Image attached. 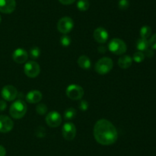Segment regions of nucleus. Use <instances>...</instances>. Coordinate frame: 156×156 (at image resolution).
Instances as JSON below:
<instances>
[{
  "label": "nucleus",
  "instance_id": "31",
  "mask_svg": "<svg viewBox=\"0 0 156 156\" xmlns=\"http://www.w3.org/2000/svg\"><path fill=\"white\" fill-rule=\"evenodd\" d=\"M59 2L60 3H62V5H70L75 2L76 0H59Z\"/></svg>",
  "mask_w": 156,
  "mask_h": 156
},
{
  "label": "nucleus",
  "instance_id": "2",
  "mask_svg": "<svg viewBox=\"0 0 156 156\" xmlns=\"http://www.w3.org/2000/svg\"><path fill=\"white\" fill-rule=\"evenodd\" d=\"M27 104L23 100L18 99L12 102V104L11 105L10 109H9V113L12 118L19 119L24 117V115L27 113Z\"/></svg>",
  "mask_w": 156,
  "mask_h": 156
},
{
  "label": "nucleus",
  "instance_id": "34",
  "mask_svg": "<svg viewBox=\"0 0 156 156\" xmlns=\"http://www.w3.org/2000/svg\"><path fill=\"white\" fill-rule=\"evenodd\" d=\"M98 51L100 52V53H105V51H106V48H105V47H104V46H100V47H98Z\"/></svg>",
  "mask_w": 156,
  "mask_h": 156
},
{
  "label": "nucleus",
  "instance_id": "28",
  "mask_svg": "<svg viewBox=\"0 0 156 156\" xmlns=\"http://www.w3.org/2000/svg\"><path fill=\"white\" fill-rule=\"evenodd\" d=\"M35 133H36V136H38V137H44L45 136V128L43 126L37 127L36 131H35Z\"/></svg>",
  "mask_w": 156,
  "mask_h": 156
},
{
  "label": "nucleus",
  "instance_id": "27",
  "mask_svg": "<svg viewBox=\"0 0 156 156\" xmlns=\"http://www.w3.org/2000/svg\"><path fill=\"white\" fill-rule=\"evenodd\" d=\"M149 44L151 48L156 50V34L151 37L150 39L149 40Z\"/></svg>",
  "mask_w": 156,
  "mask_h": 156
},
{
  "label": "nucleus",
  "instance_id": "10",
  "mask_svg": "<svg viewBox=\"0 0 156 156\" xmlns=\"http://www.w3.org/2000/svg\"><path fill=\"white\" fill-rule=\"evenodd\" d=\"M46 122L47 125L52 128L58 127L62 122V117L61 115L56 111L50 112L46 116Z\"/></svg>",
  "mask_w": 156,
  "mask_h": 156
},
{
  "label": "nucleus",
  "instance_id": "12",
  "mask_svg": "<svg viewBox=\"0 0 156 156\" xmlns=\"http://www.w3.org/2000/svg\"><path fill=\"white\" fill-rule=\"evenodd\" d=\"M13 121L7 116H0V132L6 133L13 128Z\"/></svg>",
  "mask_w": 156,
  "mask_h": 156
},
{
  "label": "nucleus",
  "instance_id": "17",
  "mask_svg": "<svg viewBox=\"0 0 156 156\" xmlns=\"http://www.w3.org/2000/svg\"><path fill=\"white\" fill-rule=\"evenodd\" d=\"M77 62L79 67L82 69H85V70H88L91 67V62L89 58H88L85 55H82V56L79 57Z\"/></svg>",
  "mask_w": 156,
  "mask_h": 156
},
{
  "label": "nucleus",
  "instance_id": "25",
  "mask_svg": "<svg viewBox=\"0 0 156 156\" xmlns=\"http://www.w3.org/2000/svg\"><path fill=\"white\" fill-rule=\"evenodd\" d=\"M60 43L62 46L66 47L69 46L70 44H71V39H70V38L68 35H64L60 38Z\"/></svg>",
  "mask_w": 156,
  "mask_h": 156
},
{
  "label": "nucleus",
  "instance_id": "30",
  "mask_svg": "<svg viewBox=\"0 0 156 156\" xmlns=\"http://www.w3.org/2000/svg\"><path fill=\"white\" fill-rule=\"evenodd\" d=\"M7 107V104L4 100H0V111H4Z\"/></svg>",
  "mask_w": 156,
  "mask_h": 156
},
{
  "label": "nucleus",
  "instance_id": "13",
  "mask_svg": "<svg viewBox=\"0 0 156 156\" xmlns=\"http://www.w3.org/2000/svg\"><path fill=\"white\" fill-rule=\"evenodd\" d=\"M12 58L17 64H23L27 61L28 54L24 49L17 48L12 54Z\"/></svg>",
  "mask_w": 156,
  "mask_h": 156
},
{
  "label": "nucleus",
  "instance_id": "11",
  "mask_svg": "<svg viewBox=\"0 0 156 156\" xmlns=\"http://www.w3.org/2000/svg\"><path fill=\"white\" fill-rule=\"evenodd\" d=\"M16 8L15 0H0V12L10 14L15 11Z\"/></svg>",
  "mask_w": 156,
  "mask_h": 156
},
{
  "label": "nucleus",
  "instance_id": "24",
  "mask_svg": "<svg viewBox=\"0 0 156 156\" xmlns=\"http://www.w3.org/2000/svg\"><path fill=\"white\" fill-rule=\"evenodd\" d=\"M36 111L39 115H45L47 112V106L44 103H39L36 107Z\"/></svg>",
  "mask_w": 156,
  "mask_h": 156
},
{
  "label": "nucleus",
  "instance_id": "1",
  "mask_svg": "<svg viewBox=\"0 0 156 156\" xmlns=\"http://www.w3.org/2000/svg\"><path fill=\"white\" fill-rule=\"evenodd\" d=\"M94 137L99 144L110 145L115 143L118 138L117 128L110 121L99 119L94 126Z\"/></svg>",
  "mask_w": 156,
  "mask_h": 156
},
{
  "label": "nucleus",
  "instance_id": "29",
  "mask_svg": "<svg viewBox=\"0 0 156 156\" xmlns=\"http://www.w3.org/2000/svg\"><path fill=\"white\" fill-rule=\"evenodd\" d=\"M88 106H89V105H88V102L86 100H82L79 103V109L82 111H86L88 110Z\"/></svg>",
  "mask_w": 156,
  "mask_h": 156
},
{
  "label": "nucleus",
  "instance_id": "5",
  "mask_svg": "<svg viewBox=\"0 0 156 156\" xmlns=\"http://www.w3.org/2000/svg\"><path fill=\"white\" fill-rule=\"evenodd\" d=\"M74 27V21L70 17H62L57 23V29L62 34L66 35L71 32Z\"/></svg>",
  "mask_w": 156,
  "mask_h": 156
},
{
  "label": "nucleus",
  "instance_id": "3",
  "mask_svg": "<svg viewBox=\"0 0 156 156\" xmlns=\"http://www.w3.org/2000/svg\"><path fill=\"white\" fill-rule=\"evenodd\" d=\"M113 68V61L110 58H102L96 62L94 69L99 74H107Z\"/></svg>",
  "mask_w": 156,
  "mask_h": 156
},
{
  "label": "nucleus",
  "instance_id": "16",
  "mask_svg": "<svg viewBox=\"0 0 156 156\" xmlns=\"http://www.w3.org/2000/svg\"><path fill=\"white\" fill-rule=\"evenodd\" d=\"M133 58L129 55H123L119 59L118 65L123 69H127L132 65Z\"/></svg>",
  "mask_w": 156,
  "mask_h": 156
},
{
  "label": "nucleus",
  "instance_id": "9",
  "mask_svg": "<svg viewBox=\"0 0 156 156\" xmlns=\"http://www.w3.org/2000/svg\"><path fill=\"white\" fill-rule=\"evenodd\" d=\"M1 95L6 101H13L18 96V90L12 85H6L2 89Z\"/></svg>",
  "mask_w": 156,
  "mask_h": 156
},
{
  "label": "nucleus",
  "instance_id": "8",
  "mask_svg": "<svg viewBox=\"0 0 156 156\" xmlns=\"http://www.w3.org/2000/svg\"><path fill=\"white\" fill-rule=\"evenodd\" d=\"M62 136L66 140L72 141L76 136V127L73 122H67L62 126Z\"/></svg>",
  "mask_w": 156,
  "mask_h": 156
},
{
  "label": "nucleus",
  "instance_id": "6",
  "mask_svg": "<svg viewBox=\"0 0 156 156\" xmlns=\"http://www.w3.org/2000/svg\"><path fill=\"white\" fill-rule=\"evenodd\" d=\"M24 73L30 78L37 77L40 74L41 67L34 61H27L24 67Z\"/></svg>",
  "mask_w": 156,
  "mask_h": 156
},
{
  "label": "nucleus",
  "instance_id": "26",
  "mask_svg": "<svg viewBox=\"0 0 156 156\" xmlns=\"http://www.w3.org/2000/svg\"><path fill=\"white\" fill-rule=\"evenodd\" d=\"M129 2L127 0H120L118 3L119 9H121V10H126L129 8Z\"/></svg>",
  "mask_w": 156,
  "mask_h": 156
},
{
  "label": "nucleus",
  "instance_id": "19",
  "mask_svg": "<svg viewBox=\"0 0 156 156\" xmlns=\"http://www.w3.org/2000/svg\"><path fill=\"white\" fill-rule=\"evenodd\" d=\"M140 34L142 38H146V39H147L152 35V28L148 25L143 26L141 28V29H140Z\"/></svg>",
  "mask_w": 156,
  "mask_h": 156
},
{
  "label": "nucleus",
  "instance_id": "7",
  "mask_svg": "<svg viewBox=\"0 0 156 156\" xmlns=\"http://www.w3.org/2000/svg\"><path fill=\"white\" fill-rule=\"evenodd\" d=\"M66 95L73 100L81 99L84 96V90L82 87L76 84H71L66 88Z\"/></svg>",
  "mask_w": 156,
  "mask_h": 156
},
{
  "label": "nucleus",
  "instance_id": "20",
  "mask_svg": "<svg viewBox=\"0 0 156 156\" xmlns=\"http://www.w3.org/2000/svg\"><path fill=\"white\" fill-rule=\"evenodd\" d=\"M90 3L88 0H79L77 2V8L81 12H85L88 9Z\"/></svg>",
  "mask_w": 156,
  "mask_h": 156
},
{
  "label": "nucleus",
  "instance_id": "22",
  "mask_svg": "<svg viewBox=\"0 0 156 156\" xmlns=\"http://www.w3.org/2000/svg\"><path fill=\"white\" fill-rule=\"evenodd\" d=\"M29 55L33 60L37 59L41 56V49L38 47H32L29 50Z\"/></svg>",
  "mask_w": 156,
  "mask_h": 156
},
{
  "label": "nucleus",
  "instance_id": "4",
  "mask_svg": "<svg viewBox=\"0 0 156 156\" xmlns=\"http://www.w3.org/2000/svg\"><path fill=\"white\" fill-rule=\"evenodd\" d=\"M108 49L111 53L117 55L123 54L126 51V44L120 38H114L108 44Z\"/></svg>",
  "mask_w": 156,
  "mask_h": 156
},
{
  "label": "nucleus",
  "instance_id": "14",
  "mask_svg": "<svg viewBox=\"0 0 156 156\" xmlns=\"http://www.w3.org/2000/svg\"><path fill=\"white\" fill-rule=\"evenodd\" d=\"M109 37V34L105 28L102 27H99L96 28L94 32V38L97 42L104 44L106 42Z\"/></svg>",
  "mask_w": 156,
  "mask_h": 156
},
{
  "label": "nucleus",
  "instance_id": "32",
  "mask_svg": "<svg viewBox=\"0 0 156 156\" xmlns=\"http://www.w3.org/2000/svg\"><path fill=\"white\" fill-rule=\"evenodd\" d=\"M6 150L2 145H0V156H5Z\"/></svg>",
  "mask_w": 156,
  "mask_h": 156
},
{
  "label": "nucleus",
  "instance_id": "18",
  "mask_svg": "<svg viewBox=\"0 0 156 156\" xmlns=\"http://www.w3.org/2000/svg\"><path fill=\"white\" fill-rule=\"evenodd\" d=\"M149 40L146 38H140L136 42V48L139 51H146L147 49H149Z\"/></svg>",
  "mask_w": 156,
  "mask_h": 156
},
{
  "label": "nucleus",
  "instance_id": "33",
  "mask_svg": "<svg viewBox=\"0 0 156 156\" xmlns=\"http://www.w3.org/2000/svg\"><path fill=\"white\" fill-rule=\"evenodd\" d=\"M147 56L149 57V58H151V57H152L154 55V53L153 51H152V50H151V49H147V50H146V54H145V56Z\"/></svg>",
  "mask_w": 156,
  "mask_h": 156
},
{
  "label": "nucleus",
  "instance_id": "21",
  "mask_svg": "<svg viewBox=\"0 0 156 156\" xmlns=\"http://www.w3.org/2000/svg\"><path fill=\"white\" fill-rule=\"evenodd\" d=\"M76 110L74 108H68L64 112V118L67 120H71L76 117Z\"/></svg>",
  "mask_w": 156,
  "mask_h": 156
},
{
  "label": "nucleus",
  "instance_id": "35",
  "mask_svg": "<svg viewBox=\"0 0 156 156\" xmlns=\"http://www.w3.org/2000/svg\"><path fill=\"white\" fill-rule=\"evenodd\" d=\"M1 21H2V18H1V16H0V23H1Z\"/></svg>",
  "mask_w": 156,
  "mask_h": 156
},
{
  "label": "nucleus",
  "instance_id": "23",
  "mask_svg": "<svg viewBox=\"0 0 156 156\" xmlns=\"http://www.w3.org/2000/svg\"><path fill=\"white\" fill-rule=\"evenodd\" d=\"M145 54L142 51L136 52L133 57V60L136 63H141L145 60Z\"/></svg>",
  "mask_w": 156,
  "mask_h": 156
},
{
  "label": "nucleus",
  "instance_id": "15",
  "mask_svg": "<svg viewBox=\"0 0 156 156\" xmlns=\"http://www.w3.org/2000/svg\"><path fill=\"white\" fill-rule=\"evenodd\" d=\"M43 95L41 92L37 90H33L28 92L26 95V100L29 103H37L42 99Z\"/></svg>",
  "mask_w": 156,
  "mask_h": 156
}]
</instances>
